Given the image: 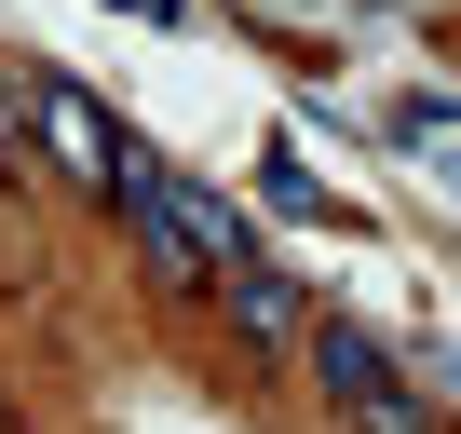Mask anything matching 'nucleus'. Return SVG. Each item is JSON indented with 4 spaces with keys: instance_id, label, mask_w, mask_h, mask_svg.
<instances>
[{
    "instance_id": "7",
    "label": "nucleus",
    "mask_w": 461,
    "mask_h": 434,
    "mask_svg": "<svg viewBox=\"0 0 461 434\" xmlns=\"http://www.w3.org/2000/svg\"><path fill=\"white\" fill-rule=\"evenodd\" d=\"M109 14H149V28H190V0H109Z\"/></svg>"
},
{
    "instance_id": "1",
    "label": "nucleus",
    "mask_w": 461,
    "mask_h": 434,
    "mask_svg": "<svg viewBox=\"0 0 461 434\" xmlns=\"http://www.w3.org/2000/svg\"><path fill=\"white\" fill-rule=\"evenodd\" d=\"M0 95L28 109V149H41L82 203H109V176H122V122H109L95 82H68V68H41V55H0Z\"/></svg>"
},
{
    "instance_id": "4",
    "label": "nucleus",
    "mask_w": 461,
    "mask_h": 434,
    "mask_svg": "<svg viewBox=\"0 0 461 434\" xmlns=\"http://www.w3.org/2000/svg\"><path fill=\"white\" fill-rule=\"evenodd\" d=\"M217 312L245 326V353H299V326H312V299H299V272L272 245H245V258L217 272Z\"/></svg>"
},
{
    "instance_id": "3",
    "label": "nucleus",
    "mask_w": 461,
    "mask_h": 434,
    "mask_svg": "<svg viewBox=\"0 0 461 434\" xmlns=\"http://www.w3.org/2000/svg\"><path fill=\"white\" fill-rule=\"evenodd\" d=\"M299 366L326 380V407H339L353 434H420V393L393 380V353H380L353 312H312V326H299Z\"/></svg>"
},
{
    "instance_id": "2",
    "label": "nucleus",
    "mask_w": 461,
    "mask_h": 434,
    "mask_svg": "<svg viewBox=\"0 0 461 434\" xmlns=\"http://www.w3.org/2000/svg\"><path fill=\"white\" fill-rule=\"evenodd\" d=\"M109 217L136 231V272H149L163 299H217V272H203V245H190V217H176V163H163L149 136H122V176H109Z\"/></svg>"
},
{
    "instance_id": "5",
    "label": "nucleus",
    "mask_w": 461,
    "mask_h": 434,
    "mask_svg": "<svg viewBox=\"0 0 461 434\" xmlns=\"http://www.w3.org/2000/svg\"><path fill=\"white\" fill-rule=\"evenodd\" d=\"M176 217H190V245H203V272H230V258L258 245V217L230 203V190H203V176H176Z\"/></svg>"
},
{
    "instance_id": "6",
    "label": "nucleus",
    "mask_w": 461,
    "mask_h": 434,
    "mask_svg": "<svg viewBox=\"0 0 461 434\" xmlns=\"http://www.w3.org/2000/svg\"><path fill=\"white\" fill-rule=\"evenodd\" d=\"M258 203H272V217H339V203L299 176V149H258Z\"/></svg>"
}]
</instances>
